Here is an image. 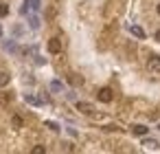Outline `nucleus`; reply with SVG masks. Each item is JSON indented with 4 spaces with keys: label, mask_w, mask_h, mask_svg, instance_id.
<instances>
[{
    "label": "nucleus",
    "mask_w": 160,
    "mask_h": 154,
    "mask_svg": "<svg viewBox=\"0 0 160 154\" xmlns=\"http://www.w3.org/2000/svg\"><path fill=\"white\" fill-rule=\"evenodd\" d=\"M97 99H99V101H103V104H110V101L114 99V93H112V88H101V90L97 93Z\"/></svg>",
    "instance_id": "obj_1"
},
{
    "label": "nucleus",
    "mask_w": 160,
    "mask_h": 154,
    "mask_svg": "<svg viewBox=\"0 0 160 154\" xmlns=\"http://www.w3.org/2000/svg\"><path fill=\"white\" fill-rule=\"evenodd\" d=\"M147 68H149L151 73H160V55H151V57L147 60Z\"/></svg>",
    "instance_id": "obj_2"
},
{
    "label": "nucleus",
    "mask_w": 160,
    "mask_h": 154,
    "mask_svg": "<svg viewBox=\"0 0 160 154\" xmlns=\"http://www.w3.org/2000/svg\"><path fill=\"white\" fill-rule=\"evenodd\" d=\"M48 51H51L53 55L62 53V40H59V38H51V40H48Z\"/></svg>",
    "instance_id": "obj_3"
},
{
    "label": "nucleus",
    "mask_w": 160,
    "mask_h": 154,
    "mask_svg": "<svg viewBox=\"0 0 160 154\" xmlns=\"http://www.w3.org/2000/svg\"><path fill=\"white\" fill-rule=\"evenodd\" d=\"M68 84L70 86H83V77L77 73H68Z\"/></svg>",
    "instance_id": "obj_4"
},
{
    "label": "nucleus",
    "mask_w": 160,
    "mask_h": 154,
    "mask_svg": "<svg viewBox=\"0 0 160 154\" xmlns=\"http://www.w3.org/2000/svg\"><path fill=\"white\" fill-rule=\"evenodd\" d=\"M77 110L83 112V114H94V108H92L90 104H86V101H79V104H77Z\"/></svg>",
    "instance_id": "obj_5"
},
{
    "label": "nucleus",
    "mask_w": 160,
    "mask_h": 154,
    "mask_svg": "<svg viewBox=\"0 0 160 154\" xmlns=\"http://www.w3.org/2000/svg\"><path fill=\"white\" fill-rule=\"evenodd\" d=\"M132 132H134V134H138V136H145V134L149 132V128H147V125H142V123H136V125H132Z\"/></svg>",
    "instance_id": "obj_6"
},
{
    "label": "nucleus",
    "mask_w": 160,
    "mask_h": 154,
    "mask_svg": "<svg viewBox=\"0 0 160 154\" xmlns=\"http://www.w3.org/2000/svg\"><path fill=\"white\" fill-rule=\"evenodd\" d=\"M11 125H13L16 130H20V128H24V119H22L20 114H13V117H11Z\"/></svg>",
    "instance_id": "obj_7"
},
{
    "label": "nucleus",
    "mask_w": 160,
    "mask_h": 154,
    "mask_svg": "<svg viewBox=\"0 0 160 154\" xmlns=\"http://www.w3.org/2000/svg\"><path fill=\"white\" fill-rule=\"evenodd\" d=\"M13 101V95L11 93H0V106H9Z\"/></svg>",
    "instance_id": "obj_8"
},
{
    "label": "nucleus",
    "mask_w": 160,
    "mask_h": 154,
    "mask_svg": "<svg viewBox=\"0 0 160 154\" xmlns=\"http://www.w3.org/2000/svg\"><path fill=\"white\" fill-rule=\"evenodd\" d=\"M9 73H5V71H0V88H2V86H7L9 84Z\"/></svg>",
    "instance_id": "obj_9"
},
{
    "label": "nucleus",
    "mask_w": 160,
    "mask_h": 154,
    "mask_svg": "<svg viewBox=\"0 0 160 154\" xmlns=\"http://www.w3.org/2000/svg\"><path fill=\"white\" fill-rule=\"evenodd\" d=\"M132 35H136V38H140V40H145V31H142L140 27H132Z\"/></svg>",
    "instance_id": "obj_10"
},
{
    "label": "nucleus",
    "mask_w": 160,
    "mask_h": 154,
    "mask_svg": "<svg viewBox=\"0 0 160 154\" xmlns=\"http://www.w3.org/2000/svg\"><path fill=\"white\" fill-rule=\"evenodd\" d=\"M31 152H33V154H44V152H46V147H44V145H35Z\"/></svg>",
    "instance_id": "obj_11"
},
{
    "label": "nucleus",
    "mask_w": 160,
    "mask_h": 154,
    "mask_svg": "<svg viewBox=\"0 0 160 154\" xmlns=\"http://www.w3.org/2000/svg\"><path fill=\"white\" fill-rule=\"evenodd\" d=\"M7 13H9V7L7 5H0V18H5Z\"/></svg>",
    "instance_id": "obj_12"
},
{
    "label": "nucleus",
    "mask_w": 160,
    "mask_h": 154,
    "mask_svg": "<svg viewBox=\"0 0 160 154\" xmlns=\"http://www.w3.org/2000/svg\"><path fill=\"white\" fill-rule=\"evenodd\" d=\"M145 145H147V147H151V150H153V147H158V143H156L153 139H147V141H145Z\"/></svg>",
    "instance_id": "obj_13"
},
{
    "label": "nucleus",
    "mask_w": 160,
    "mask_h": 154,
    "mask_svg": "<svg viewBox=\"0 0 160 154\" xmlns=\"http://www.w3.org/2000/svg\"><path fill=\"white\" fill-rule=\"evenodd\" d=\"M51 88H53V90H59V88H62V84H59V82H53V84H51Z\"/></svg>",
    "instance_id": "obj_14"
},
{
    "label": "nucleus",
    "mask_w": 160,
    "mask_h": 154,
    "mask_svg": "<svg viewBox=\"0 0 160 154\" xmlns=\"http://www.w3.org/2000/svg\"><path fill=\"white\" fill-rule=\"evenodd\" d=\"M105 130H110V132H114V130H118V125H112V123H110V125H105Z\"/></svg>",
    "instance_id": "obj_15"
},
{
    "label": "nucleus",
    "mask_w": 160,
    "mask_h": 154,
    "mask_svg": "<svg viewBox=\"0 0 160 154\" xmlns=\"http://www.w3.org/2000/svg\"><path fill=\"white\" fill-rule=\"evenodd\" d=\"M156 40H158V42H160V29H158V31H156Z\"/></svg>",
    "instance_id": "obj_16"
},
{
    "label": "nucleus",
    "mask_w": 160,
    "mask_h": 154,
    "mask_svg": "<svg viewBox=\"0 0 160 154\" xmlns=\"http://www.w3.org/2000/svg\"><path fill=\"white\" fill-rule=\"evenodd\" d=\"M31 3H33V7H38V3H40V0H31Z\"/></svg>",
    "instance_id": "obj_17"
},
{
    "label": "nucleus",
    "mask_w": 160,
    "mask_h": 154,
    "mask_svg": "<svg viewBox=\"0 0 160 154\" xmlns=\"http://www.w3.org/2000/svg\"><path fill=\"white\" fill-rule=\"evenodd\" d=\"M156 11H158V16H160V5H158V7H156Z\"/></svg>",
    "instance_id": "obj_18"
},
{
    "label": "nucleus",
    "mask_w": 160,
    "mask_h": 154,
    "mask_svg": "<svg viewBox=\"0 0 160 154\" xmlns=\"http://www.w3.org/2000/svg\"><path fill=\"white\" fill-rule=\"evenodd\" d=\"M0 35H2V29H0Z\"/></svg>",
    "instance_id": "obj_19"
}]
</instances>
